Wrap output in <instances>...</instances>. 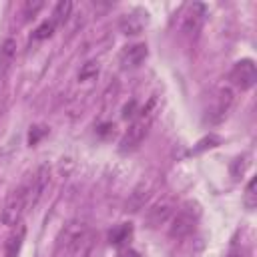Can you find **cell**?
<instances>
[{
	"instance_id": "6da1fadb",
	"label": "cell",
	"mask_w": 257,
	"mask_h": 257,
	"mask_svg": "<svg viewBox=\"0 0 257 257\" xmlns=\"http://www.w3.org/2000/svg\"><path fill=\"white\" fill-rule=\"evenodd\" d=\"M30 209V181L22 183L6 201L2 211V223L8 227H16L22 219V215Z\"/></svg>"
},
{
	"instance_id": "7a4b0ae2",
	"label": "cell",
	"mask_w": 257,
	"mask_h": 257,
	"mask_svg": "<svg viewBox=\"0 0 257 257\" xmlns=\"http://www.w3.org/2000/svg\"><path fill=\"white\" fill-rule=\"evenodd\" d=\"M233 106H235V92H233L229 86H221V88L213 94L211 104L207 106L205 118H207L211 124H219V122H223V120L229 116V112L233 110Z\"/></svg>"
},
{
	"instance_id": "3957f363",
	"label": "cell",
	"mask_w": 257,
	"mask_h": 257,
	"mask_svg": "<svg viewBox=\"0 0 257 257\" xmlns=\"http://www.w3.org/2000/svg\"><path fill=\"white\" fill-rule=\"evenodd\" d=\"M197 221H199V211L193 209L191 205L179 209L173 217H171V227H169V235L173 239H183L187 235H191L197 227Z\"/></svg>"
},
{
	"instance_id": "277c9868",
	"label": "cell",
	"mask_w": 257,
	"mask_h": 257,
	"mask_svg": "<svg viewBox=\"0 0 257 257\" xmlns=\"http://www.w3.org/2000/svg\"><path fill=\"white\" fill-rule=\"evenodd\" d=\"M175 203H173V199H169V197H165V199H161V201H157V203H153L149 209H147V213H145V227H149V229H159V227H163V225H167L169 221H171V217L175 215Z\"/></svg>"
},
{
	"instance_id": "5b68a950",
	"label": "cell",
	"mask_w": 257,
	"mask_h": 257,
	"mask_svg": "<svg viewBox=\"0 0 257 257\" xmlns=\"http://www.w3.org/2000/svg\"><path fill=\"white\" fill-rule=\"evenodd\" d=\"M229 78H231V82H233L237 88H241V90L253 88L255 82H257V68H255V62H253L251 58H243V60L235 62L233 68H231Z\"/></svg>"
},
{
	"instance_id": "8992f818",
	"label": "cell",
	"mask_w": 257,
	"mask_h": 257,
	"mask_svg": "<svg viewBox=\"0 0 257 257\" xmlns=\"http://www.w3.org/2000/svg\"><path fill=\"white\" fill-rule=\"evenodd\" d=\"M149 124H151V118H149V116H147V118L141 116L139 120H135V122L126 128V133L122 135V139H120V149H122V151L137 149V147L141 145V141L147 137Z\"/></svg>"
},
{
	"instance_id": "52a82bcc",
	"label": "cell",
	"mask_w": 257,
	"mask_h": 257,
	"mask_svg": "<svg viewBox=\"0 0 257 257\" xmlns=\"http://www.w3.org/2000/svg\"><path fill=\"white\" fill-rule=\"evenodd\" d=\"M205 16H207L205 4H199V2L189 4L187 6V12L183 14V30L185 32H197L203 26Z\"/></svg>"
},
{
	"instance_id": "ba28073f",
	"label": "cell",
	"mask_w": 257,
	"mask_h": 257,
	"mask_svg": "<svg viewBox=\"0 0 257 257\" xmlns=\"http://www.w3.org/2000/svg\"><path fill=\"white\" fill-rule=\"evenodd\" d=\"M118 24H120V30L124 34H131V36L141 34L143 28H145V24H147V12H143V10L126 12V14H122V18H120Z\"/></svg>"
},
{
	"instance_id": "9c48e42d",
	"label": "cell",
	"mask_w": 257,
	"mask_h": 257,
	"mask_svg": "<svg viewBox=\"0 0 257 257\" xmlns=\"http://www.w3.org/2000/svg\"><path fill=\"white\" fill-rule=\"evenodd\" d=\"M147 58V46L145 44H131L120 52V64L124 68H137Z\"/></svg>"
},
{
	"instance_id": "30bf717a",
	"label": "cell",
	"mask_w": 257,
	"mask_h": 257,
	"mask_svg": "<svg viewBox=\"0 0 257 257\" xmlns=\"http://www.w3.org/2000/svg\"><path fill=\"white\" fill-rule=\"evenodd\" d=\"M48 179H50V173H48V167H44V165L38 169V173L32 179H28L30 181V207H34L38 203V199L42 197V193L48 185Z\"/></svg>"
},
{
	"instance_id": "8fae6325",
	"label": "cell",
	"mask_w": 257,
	"mask_h": 257,
	"mask_svg": "<svg viewBox=\"0 0 257 257\" xmlns=\"http://www.w3.org/2000/svg\"><path fill=\"white\" fill-rule=\"evenodd\" d=\"M24 237H26V229H24V225L18 223L14 227V231L8 235L6 243H4V257H16L20 253V247L24 243Z\"/></svg>"
},
{
	"instance_id": "7c38bea8",
	"label": "cell",
	"mask_w": 257,
	"mask_h": 257,
	"mask_svg": "<svg viewBox=\"0 0 257 257\" xmlns=\"http://www.w3.org/2000/svg\"><path fill=\"white\" fill-rule=\"evenodd\" d=\"M92 245H94V241H92V233H90V229H88V231H84L66 251L70 253V257H90Z\"/></svg>"
},
{
	"instance_id": "4fadbf2b",
	"label": "cell",
	"mask_w": 257,
	"mask_h": 257,
	"mask_svg": "<svg viewBox=\"0 0 257 257\" xmlns=\"http://www.w3.org/2000/svg\"><path fill=\"white\" fill-rule=\"evenodd\" d=\"M16 40L14 38H6L2 44H0V76H4L8 72V68L12 66L14 62V56H16Z\"/></svg>"
},
{
	"instance_id": "5bb4252c",
	"label": "cell",
	"mask_w": 257,
	"mask_h": 257,
	"mask_svg": "<svg viewBox=\"0 0 257 257\" xmlns=\"http://www.w3.org/2000/svg\"><path fill=\"white\" fill-rule=\"evenodd\" d=\"M70 10H72V2H68V0H60V2H56L54 10H52V18H50V22H52L54 26L62 24V22L70 16Z\"/></svg>"
},
{
	"instance_id": "9a60e30c",
	"label": "cell",
	"mask_w": 257,
	"mask_h": 257,
	"mask_svg": "<svg viewBox=\"0 0 257 257\" xmlns=\"http://www.w3.org/2000/svg\"><path fill=\"white\" fill-rule=\"evenodd\" d=\"M98 76V62L96 60H88L86 64H82L80 72H78V80L86 82V80H92Z\"/></svg>"
},
{
	"instance_id": "2e32d148",
	"label": "cell",
	"mask_w": 257,
	"mask_h": 257,
	"mask_svg": "<svg viewBox=\"0 0 257 257\" xmlns=\"http://www.w3.org/2000/svg\"><path fill=\"white\" fill-rule=\"evenodd\" d=\"M131 235V227H126V225H120V227H116V229H112L110 231V243H114V245H122L124 241H126V237Z\"/></svg>"
},
{
	"instance_id": "e0dca14e",
	"label": "cell",
	"mask_w": 257,
	"mask_h": 257,
	"mask_svg": "<svg viewBox=\"0 0 257 257\" xmlns=\"http://www.w3.org/2000/svg\"><path fill=\"white\" fill-rule=\"evenodd\" d=\"M52 32H54V24H52L50 20H46V22H42V24L34 30V34H32V36H34L36 40H44V38H48Z\"/></svg>"
},
{
	"instance_id": "ac0fdd59",
	"label": "cell",
	"mask_w": 257,
	"mask_h": 257,
	"mask_svg": "<svg viewBox=\"0 0 257 257\" xmlns=\"http://www.w3.org/2000/svg\"><path fill=\"white\" fill-rule=\"evenodd\" d=\"M245 205H247V209L255 207V179H251L245 189Z\"/></svg>"
},
{
	"instance_id": "d6986e66",
	"label": "cell",
	"mask_w": 257,
	"mask_h": 257,
	"mask_svg": "<svg viewBox=\"0 0 257 257\" xmlns=\"http://www.w3.org/2000/svg\"><path fill=\"white\" fill-rule=\"evenodd\" d=\"M40 8H42V2H40V0H34V2H26L24 8H22V12H24L26 18H30V16H34Z\"/></svg>"
},
{
	"instance_id": "ffe728a7",
	"label": "cell",
	"mask_w": 257,
	"mask_h": 257,
	"mask_svg": "<svg viewBox=\"0 0 257 257\" xmlns=\"http://www.w3.org/2000/svg\"><path fill=\"white\" fill-rule=\"evenodd\" d=\"M120 257H139V255H137V253H133V251H126V253H122Z\"/></svg>"
}]
</instances>
